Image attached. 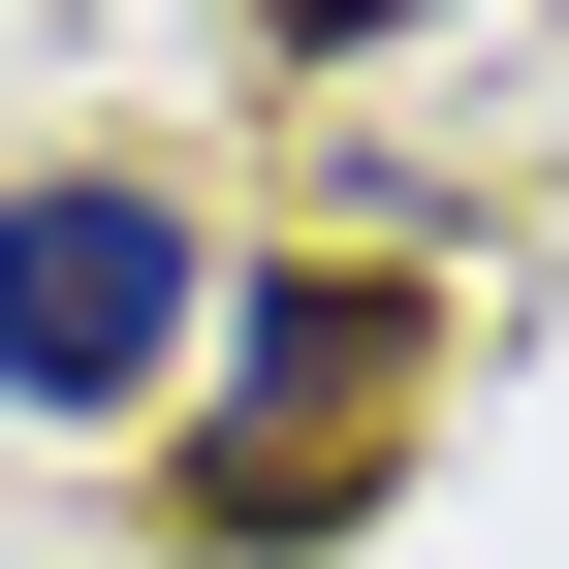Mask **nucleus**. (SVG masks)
<instances>
[{
  "label": "nucleus",
  "instance_id": "obj_2",
  "mask_svg": "<svg viewBox=\"0 0 569 569\" xmlns=\"http://www.w3.org/2000/svg\"><path fill=\"white\" fill-rule=\"evenodd\" d=\"M190 317H222V253H190V190H127V159L0 190V411H127V380H159Z\"/></svg>",
  "mask_w": 569,
  "mask_h": 569
},
{
  "label": "nucleus",
  "instance_id": "obj_1",
  "mask_svg": "<svg viewBox=\"0 0 569 569\" xmlns=\"http://www.w3.org/2000/svg\"><path fill=\"white\" fill-rule=\"evenodd\" d=\"M411 348H443V317H411V284L380 253H317V284H253V317H222V443H190V538H348V507H380V411H411Z\"/></svg>",
  "mask_w": 569,
  "mask_h": 569
},
{
  "label": "nucleus",
  "instance_id": "obj_3",
  "mask_svg": "<svg viewBox=\"0 0 569 569\" xmlns=\"http://www.w3.org/2000/svg\"><path fill=\"white\" fill-rule=\"evenodd\" d=\"M253 32H284V63H380V32H443V0H253Z\"/></svg>",
  "mask_w": 569,
  "mask_h": 569
}]
</instances>
